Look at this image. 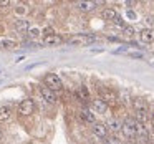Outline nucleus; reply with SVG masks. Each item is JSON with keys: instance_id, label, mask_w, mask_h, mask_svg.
I'll return each mask as SVG.
<instances>
[{"instance_id": "obj_1", "label": "nucleus", "mask_w": 154, "mask_h": 144, "mask_svg": "<svg viewBox=\"0 0 154 144\" xmlns=\"http://www.w3.org/2000/svg\"><path fill=\"white\" fill-rule=\"evenodd\" d=\"M121 131H123V136L126 137V139L136 137V121L131 119V118L124 119L123 124H121Z\"/></svg>"}, {"instance_id": "obj_2", "label": "nucleus", "mask_w": 154, "mask_h": 144, "mask_svg": "<svg viewBox=\"0 0 154 144\" xmlns=\"http://www.w3.org/2000/svg\"><path fill=\"white\" fill-rule=\"evenodd\" d=\"M100 98L108 104V106H109V104L119 103V96H118L113 90H109V88H100Z\"/></svg>"}, {"instance_id": "obj_3", "label": "nucleus", "mask_w": 154, "mask_h": 144, "mask_svg": "<svg viewBox=\"0 0 154 144\" xmlns=\"http://www.w3.org/2000/svg\"><path fill=\"white\" fill-rule=\"evenodd\" d=\"M45 81H47V86L50 88L51 91H60L61 88H63V81H61V78L58 76L57 73H48L47 78H45Z\"/></svg>"}, {"instance_id": "obj_4", "label": "nucleus", "mask_w": 154, "mask_h": 144, "mask_svg": "<svg viewBox=\"0 0 154 144\" xmlns=\"http://www.w3.org/2000/svg\"><path fill=\"white\" fill-rule=\"evenodd\" d=\"M18 114L20 116H30V114L35 113V103L30 100V98H25L20 104H18Z\"/></svg>"}, {"instance_id": "obj_5", "label": "nucleus", "mask_w": 154, "mask_h": 144, "mask_svg": "<svg viewBox=\"0 0 154 144\" xmlns=\"http://www.w3.org/2000/svg\"><path fill=\"white\" fill-rule=\"evenodd\" d=\"M94 35H76V37H71L68 40L70 45H78V47H83V45H88L91 41H94Z\"/></svg>"}, {"instance_id": "obj_6", "label": "nucleus", "mask_w": 154, "mask_h": 144, "mask_svg": "<svg viewBox=\"0 0 154 144\" xmlns=\"http://www.w3.org/2000/svg\"><path fill=\"white\" fill-rule=\"evenodd\" d=\"M91 133H93V136L100 137V139H106L109 131H108V127L104 123H94L93 126H91Z\"/></svg>"}, {"instance_id": "obj_7", "label": "nucleus", "mask_w": 154, "mask_h": 144, "mask_svg": "<svg viewBox=\"0 0 154 144\" xmlns=\"http://www.w3.org/2000/svg\"><path fill=\"white\" fill-rule=\"evenodd\" d=\"M108 104L104 103L101 98H94L93 101H91V109H93V113H98V114H104L108 111Z\"/></svg>"}, {"instance_id": "obj_8", "label": "nucleus", "mask_w": 154, "mask_h": 144, "mask_svg": "<svg viewBox=\"0 0 154 144\" xmlns=\"http://www.w3.org/2000/svg\"><path fill=\"white\" fill-rule=\"evenodd\" d=\"M40 93H42V98H43L48 104H55V103H57V94H55V91H51L48 86H42L40 88Z\"/></svg>"}, {"instance_id": "obj_9", "label": "nucleus", "mask_w": 154, "mask_h": 144, "mask_svg": "<svg viewBox=\"0 0 154 144\" xmlns=\"http://www.w3.org/2000/svg\"><path fill=\"white\" fill-rule=\"evenodd\" d=\"M136 137L141 141H144V142L149 141V131H147V127L144 126V124L137 123V121H136Z\"/></svg>"}, {"instance_id": "obj_10", "label": "nucleus", "mask_w": 154, "mask_h": 144, "mask_svg": "<svg viewBox=\"0 0 154 144\" xmlns=\"http://www.w3.org/2000/svg\"><path fill=\"white\" fill-rule=\"evenodd\" d=\"M61 41H63V38H61L60 35H57V33H51V35L43 37V43L47 45V47H57V45H61Z\"/></svg>"}, {"instance_id": "obj_11", "label": "nucleus", "mask_w": 154, "mask_h": 144, "mask_svg": "<svg viewBox=\"0 0 154 144\" xmlns=\"http://www.w3.org/2000/svg\"><path fill=\"white\" fill-rule=\"evenodd\" d=\"M139 38L143 43H152L154 41V30L152 28H143L139 32Z\"/></svg>"}, {"instance_id": "obj_12", "label": "nucleus", "mask_w": 154, "mask_h": 144, "mask_svg": "<svg viewBox=\"0 0 154 144\" xmlns=\"http://www.w3.org/2000/svg\"><path fill=\"white\" fill-rule=\"evenodd\" d=\"M134 118H136L134 121H137V123L144 124L147 119H149V109H147V108H143V109H136V111H134Z\"/></svg>"}, {"instance_id": "obj_13", "label": "nucleus", "mask_w": 154, "mask_h": 144, "mask_svg": "<svg viewBox=\"0 0 154 144\" xmlns=\"http://www.w3.org/2000/svg\"><path fill=\"white\" fill-rule=\"evenodd\" d=\"M121 121L118 119V118H111V119H108L106 123V127L108 131H111V133H118V131H121Z\"/></svg>"}, {"instance_id": "obj_14", "label": "nucleus", "mask_w": 154, "mask_h": 144, "mask_svg": "<svg viewBox=\"0 0 154 144\" xmlns=\"http://www.w3.org/2000/svg\"><path fill=\"white\" fill-rule=\"evenodd\" d=\"M12 118V108L10 106H0V123H7Z\"/></svg>"}, {"instance_id": "obj_15", "label": "nucleus", "mask_w": 154, "mask_h": 144, "mask_svg": "<svg viewBox=\"0 0 154 144\" xmlns=\"http://www.w3.org/2000/svg\"><path fill=\"white\" fill-rule=\"evenodd\" d=\"M76 7L81 12H93L96 8V2H76Z\"/></svg>"}, {"instance_id": "obj_16", "label": "nucleus", "mask_w": 154, "mask_h": 144, "mask_svg": "<svg viewBox=\"0 0 154 144\" xmlns=\"http://www.w3.org/2000/svg\"><path fill=\"white\" fill-rule=\"evenodd\" d=\"M76 98H78V100H85V101H88V100H90V98H91V94H90V90H88V86H85V84L78 86Z\"/></svg>"}, {"instance_id": "obj_17", "label": "nucleus", "mask_w": 154, "mask_h": 144, "mask_svg": "<svg viewBox=\"0 0 154 144\" xmlns=\"http://www.w3.org/2000/svg\"><path fill=\"white\" fill-rule=\"evenodd\" d=\"M80 116H81V119H83L85 123H90V124L96 123V116H94V113H91L90 109H83L80 113Z\"/></svg>"}, {"instance_id": "obj_18", "label": "nucleus", "mask_w": 154, "mask_h": 144, "mask_svg": "<svg viewBox=\"0 0 154 144\" xmlns=\"http://www.w3.org/2000/svg\"><path fill=\"white\" fill-rule=\"evenodd\" d=\"M17 48V41L12 40V38H4L0 40V50H14Z\"/></svg>"}, {"instance_id": "obj_19", "label": "nucleus", "mask_w": 154, "mask_h": 144, "mask_svg": "<svg viewBox=\"0 0 154 144\" xmlns=\"http://www.w3.org/2000/svg\"><path fill=\"white\" fill-rule=\"evenodd\" d=\"M101 17H103L104 20L114 22V18L118 17V14H116V10H114V8H104V10L101 12Z\"/></svg>"}, {"instance_id": "obj_20", "label": "nucleus", "mask_w": 154, "mask_h": 144, "mask_svg": "<svg viewBox=\"0 0 154 144\" xmlns=\"http://www.w3.org/2000/svg\"><path fill=\"white\" fill-rule=\"evenodd\" d=\"M15 27H17L18 32H28V22L23 20V18H20V20H17Z\"/></svg>"}, {"instance_id": "obj_21", "label": "nucleus", "mask_w": 154, "mask_h": 144, "mask_svg": "<svg viewBox=\"0 0 154 144\" xmlns=\"http://www.w3.org/2000/svg\"><path fill=\"white\" fill-rule=\"evenodd\" d=\"M28 33H30L32 38H37L40 35V28H28Z\"/></svg>"}, {"instance_id": "obj_22", "label": "nucleus", "mask_w": 154, "mask_h": 144, "mask_svg": "<svg viewBox=\"0 0 154 144\" xmlns=\"http://www.w3.org/2000/svg\"><path fill=\"white\" fill-rule=\"evenodd\" d=\"M27 10H28V8L23 7V5H18V7L15 8V12H17L18 15H25V14H27Z\"/></svg>"}, {"instance_id": "obj_23", "label": "nucleus", "mask_w": 154, "mask_h": 144, "mask_svg": "<svg viewBox=\"0 0 154 144\" xmlns=\"http://www.w3.org/2000/svg\"><path fill=\"white\" fill-rule=\"evenodd\" d=\"M114 23H116L118 27H121V28H124V27H126V23H124V20H123L121 17H116V18H114Z\"/></svg>"}, {"instance_id": "obj_24", "label": "nucleus", "mask_w": 154, "mask_h": 144, "mask_svg": "<svg viewBox=\"0 0 154 144\" xmlns=\"http://www.w3.org/2000/svg\"><path fill=\"white\" fill-rule=\"evenodd\" d=\"M106 144H119V139H118V137H108L106 139Z\"/></svg>"}, {"instance_id": "obj_25", "label": "nucleus", "mask_w": 154, "mask_h": 144, "mask_svg": "<svg viewBox=\"0 0 154 144\" xmlns=\"http://www.w3.org/2000/svg\"><path fill=\"white\" fill-rule=\"evenodd\" d=\"M123 30L126 32V35H134V28H133V27H128V25H126Z\"/></svg>"}, {"instance_id": "obj_26", "label": "nucleus", "mask_w": 154, "mask_h": 144, "mask_svg": "<svg viewBox=\"0 0 154 144\" xmlns=\"http://www.w3.org/2000/svg\"><path fill=\"white\" fill-rule=\"evenodd\" d=\"M131 57H134V58H143V55H141V53H131Z\"/></svg>"}, {"instance_id": "obj_27", "label": "nucleus", "mask_w": 154, "mask_h": 144, "mask_svg": "<svg viewBox=\"0 0 154 144\" xmlns=\"http://www.w3.org/2000/svg\"><path fill=\"white\" fill-rule=\"evenodd\" d=\"M151 124H152V127H154V111L151 113Z\"/></svg>"}, {"instance_id": "obj_28", "label": "nucleus", "mask_w": 154, "mask_h": 144, "mask_svg": "<svg viewBox=\"0 0 154 144\" xmlns=\"http://www.w3.org/2000/svg\"><path fill=\"white\" fill-rule=\"evenodd\" d=\"M126 144H133V142H126Z\"/></svg>"}, {"instance_id": "obj_29", "label": "nucleus", "mask_w": 154, "mask_h": 144, "mask_svg": "<svg viewBox=\"0 0 154 144\" xmlns=\"http://www.w3.org/2000/svg\"><path fill=\"white\" fill-rule=\"evenodd\" d=\"M0 73H2V68H0Z\"/></svg>"}]
</instances>
